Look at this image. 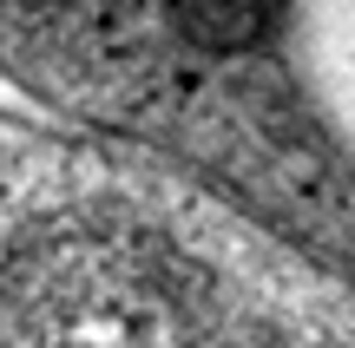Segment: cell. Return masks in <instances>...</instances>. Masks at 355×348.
I'll list each match as a JSON object with an SVG mask.
<instances>
[]
</instances>
